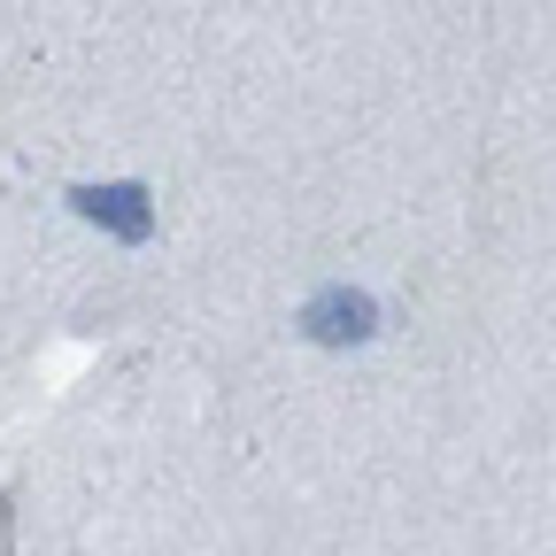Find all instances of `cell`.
Here are the masks:
<instances>
[{
	"mask_svg": "<svg viewBox=\"0 0 556 556\" xmlns=\"http://www.w3.org/2000/svg\"><path fill=\"white\" fill-rule=\"evenodd\" d=\"M294 325H302L317 348H364V340L379 332V302H371L364 287H317Z\"/></svg>",
	"mask_w": 556,
	"mask_h": 556,
	"instance_id": "6da1fadb",
	"label": "cell"
},
{
	"mask_svg": "<svg viewBox=\"0 0 556 556\" xmlns=\"http://www.w3.org/2000/svg\"><path fill=\"white\" fill-rule=\"evenodd\" d=\"M70 208H78L86 225L116 232V240H148L155 232V193L139 178H116V186H70Z\"/></svg>",
	"mask_w": 556,
	"mask_h": 556,
	"instance_id": "7a4b0ae2",
	"label": "cell"
},
{
	"mask_svg": "<svg viewBox=\"0 0 556 556\" xmlns=\"http://www.w3.org/2000/svg\"><path fill=\"white\" fill-rule=\"evenodd\" d=\"M0 556H9V495H0Z\"/></svg>",
	"mask_w": 556,
	"mask_h": 556,
	"instance_id": "3957f363",
	"label": "cell"
}]
</instances>
